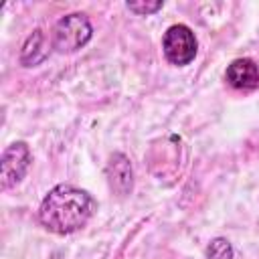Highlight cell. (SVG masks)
<instances>
[{"label": "cell", "instance_id": "6da1fadb", "mask_svg": "<svg viewBox=\"0 0 259 259\" xmlns=\"http://www.w3.org/2000/svg\"><path fill=\"white\" fill-rule=\"evenodd\" d=\"M97 208L95 198L73 184H57L38 206V221L57 235H71L87 225Z\"/></svg>", "mask_w": 259, "mask_h": 259}, {"label": "cell", "instance_id": "7a4b0ae2", "mask_svg": "<svg viewBox=\"0 0 259 259\" xmlns=\"http://www.w3.org/2000/svg\"><path fill=\"white\" fill-rule=\"evenodd\" d=\"M93 36V26L83 12H73L63 18L53 28V47L59 53H75L83 49Z\"/></svg>", "mask_w": 259, "mask_h": 259}, {"label": "cell", "instance_id": "3957f363", "mask_svg": "<svg viewBox=\"0 0 259 259\" xmlns=\"http://www.w3.org/2000/svg\"><path fill=\"white\" fill-rule=\"evenodd\" d=\"M196 49H198V42H196V36L190 26L172 24L164 32L162 51H164V57L168 59V63H172L176 67H184L196 57Z\"/></svg>", "mask_w": 259, "mask_h": 259}, {"label": "cell", "instance_id": "277c9868", "mask_svg": "<svg viewBox=\"0 0 259 259\" xmlns=\"http://www.w3.org/2000/svg\"><path fill=\"white\" fill-rule=\"evenodd\" d=\"M32 162L30 148L26 142H14L4 148L2 158H0V186L2 190H8L16 186L28 172Z\"/></svg>", "mask_w": 259, "mask_h": 259}, {"label": "cell", "instance_id": "5b68a950", "mask_svg": "<svg viewBox=\"0 0 259 259\" xmlns=\"http://www.w3.org/2000/svg\"><path fill=\"white\" fill-rule=\"evenodd\" d=\"M225 81L239 91H251L259 87V67L253 59H235L227 71H225Z\"/></svg>", "mask_w": 259, "mask_h": 259}, {"label": "cell", "instance_id": "8992f818", "mask_svg": "<svg viewBox=\"0 0 259 259\" xmlns=\"http://www.w3.org/2000/svg\"><path fill=\"white\" fill-rule=\"evenodd\" d=\"M105 172H107V180H109L111 190H115L119 196H125V194L132 192V186H134V170H132L130 160L121 152H115L109 158Z\"/></svg>", "mask_w": 259, "mask_h": 259}, {"label": "cell", "instance_id": "52a82bcc", "mask_svg": "<svg viewBox=\"0 0 259 259\" xmlns=\"http://www.w3.org/2000/svg\"><path fill=\"white\" fill-rule=\"evenodd\" d=\"M49 51H47V40H45V34L42 30H34L26 42L22 45V51H20V63L24 67H34L38 63H42L47 59Z\"/></svg>", "mask_w": 259, "mask_h": 259}, {"label": "cell", "instance_id": "ba28073f", "mask_svg": "<svg viewBox=\"0 0 259 259\" xmlns=\"http://www.w3.org/2000/svg\"><path fill=\"white\" fill-rule=\"evenodd\" d=\"M206 259H233V247L225 237H217L206 245Z\"/></svg>", "mask_w": 259, "mask_h": 259}, {"label": "cell", "instance_id": "9c48e42d", "mask_svg": "<svg viewBox=\"0 0 259 259\" xmlns=\"http://www.w3.org/2000/svg\"><path fill=\"white\" fill-rule=\"evenodd\" d=\"M125 6H127V10H132V12L144 16V14H152V12L160 10L164 4H162V2H127Z\"/></svg>", "mask_w": 259, "mask_h": 259}, {"label": "cell", "instance_id": "30bf717a", "mask_svg": "<svg viewBox=\"0 0 259 259\" xmlns=\"http://www.w3.org/2000/svg\"><path fill=\"white\" fill-rule=\"evenodd\" d=\"M51 259H61V255H59V253H55V255H53Z\"/></svg>", "mask_w": 259, "mask_h": 259}]
</instances>
